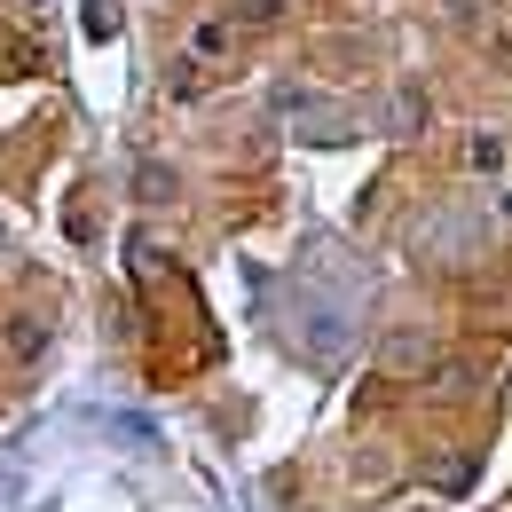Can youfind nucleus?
Wrapping results in <instances>:
<instances>
[{
	"label": "nucleus",
	"instance_id": "nucleus-1",
	"mask_svg": "<svg viewBox=\"0 0 512 512\" xmlns=\"http://www.w3.org/2000/svg\"><path fill=\"white\" fill-rule=\"evenodd\" d=\"M229 40H237V32H229L221 16H205V24L190 32V56H197V64H221V56H229Z\"/></svg>",
	"mask_w": 512,
	"mask_h": 512
},
{
	"label": "nucleus",
	"instance_id": "nucleus-2",
	"mask_svg": "<svg viewBox=\"0 0 512 512\" xmlns=\"http://www.w3.org/2000/svg\"><path fill=\"white\" fill-rule=\"evenodd\" d=\"M386 363H394V371H434V347L410 339V331H394V339H386Z\"/></svg>",
	"mask_w": 512,
	"mask_h": 512
},
{
	"label": "nucleus",
	"instance_id": "nucleus-3",
	"mask_svg": "<svg viewBox=\"0 0 512 512\" xmlns=\"http://www.w3.org/2000/svg\"><path fill=\"white\" fill-rule=\"evenodd\" d=\"M8 355H16V363H32V355H48V323L16 316V323H8Z\"/></svg>",
	"mask_w": 512,
	"mask_h": 512
},
{
	"label": "nucleus",
	"instance_id": "nucleus-4",
	"mask_svg": "<svg viewBox=\"0 0 512 512\" xmlns=\"http://www.w3.org/2000/svg\"><path fill=\"white\" fill-rule=\"evenodd\" d=\"M465 166H473V174H505V142H497V134H473Z\"/></svg>",
	"mask_w": 512,
	"mask_h": 512
},
{
	"label": "nucleus",
	"instance_id": "nucleus-5",
	"mask_svg": "<svg viewBox=\"0 0 512 512\" xmlns=\"http://www.w3.org/2000/svg\"><path fill=\"white\" fill-rule=\"evenodd\" d=\"M308 347L331 363V355H339V323H331V316H308Z\"/></svg>",
	"mask_w": 512,
	"mask_h": 512
},
{
	"label": "nucleus",
	"instance_id": "nucleus-6",
	"mask_svg": "<svg viewBox=\"0 0 512 512\" xmlns=\"http://www.w3.org/2000/svg\"><path fill=\"white\" fill-rule=\"evenodd\" d=\"M79 16H87V32H95V40H111V32H119V16H111V0H79Z\"/></svg>",
	"mask_w": 512,
	"mask_h": 512
},
{
	"label": "nucleus",
	"instance_id": "nucleus-7",
	"mask_svg": "<svg viewBox=\"0 0 512 512\" xmlns=\"http://www.w3.org/2000/svg\"><path fill=\"white\" fill-rule=\"evenodd\" d=\"M434 489H449V497H465V489H473V465H442V481H434Z\"/></svg>",
	"mask_w": 512,
	"mask_h": 512
},
{
	"label": "nucleus",
	"instance_id": "nucleus-8",
	"mask_svg": "<svg viewBox=\"0 0 512 512\" xmlns=\"http://www.w3.org/2000/svg\"><path fill=\"white\" fill-rule=\"evenodd\" d=\"M505 394H512V371H505Z\"/></svg>",
	"mask_w": 512,
	"mask_h": 512
},
{
	"label": "nucleus",
	"instance_id": "nucleus-9",
	"mask_svg": "<svg viewBox=\"0 0 512 512\" xmlns=\"http://www.w3.org/2000/svg\"><path fill=\"white\" fill-rule=\"evenodd\" d=\"M0 253H8V237H0Z\"/></svg>",
	"mask_w": 512,
	"mask_h": 512
}]
</instances>
